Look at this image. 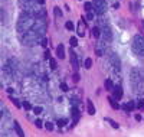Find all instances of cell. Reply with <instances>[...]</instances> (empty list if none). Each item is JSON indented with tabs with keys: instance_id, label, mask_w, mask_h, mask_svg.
Instances as JSON below:
<instances>
[{
	"instance_id": "obj_1",
	"label": "cell",
	"mask_w": 144,
	"mask_h": 137,
	"mask_svg": "<svg viewBox=\"0 0 144 137\" xmlns=\"http://www.w3.org/2000/svg\"><path fill=\"white\" fill-rule=\"evenodd\" d=\"M133 50H134L135 55L144 56V38H143V36H140V35H135V36H134V41H133Z\"/></svg>"
},
{
	"instance_id": "obj_2",
	"label": "cell",
	"mask_w": 144,
	"mask_h": 137,
	"mask_svg": "<svg viewBox=\"0 0 144 137\" xmlns=\"http://www.w3.org/2000/svg\"><path fill=\"white\" fill-rule=\"evenodd\" d=\"M92 6H94V12L97 14H104L107 12V3L104 0H94Z\"/></svg>"
},
{
	"instance_id": "obj_3",
	"label": "cell",
	"mask_w": 144,
	"mask_h": 137,
	"mask_svg": "<svg viewBox=\"0 0 144 137\" xmlns=\"http://www.w3.org/2000/svg\"><path fill=\"white\" fill-rule=\"evenodd\" d=\"M130 78H131V82H133V85H135V84H141V75H140V72H138V69H131V74H130Z\"/></svg>"
},
{
	"instance_id": "obj_4",
	"label": "cell",
	"mask_w": 144,
	"mask_h": 137,
	"mask_svg": "<svg viewBox=\"0 0 144 137\" xmlns=\"http://www.w3.org/2000/svg\"><path fill=\"white\" fill-rule=\"evenodd\" d=\"M102 35L107 41H112V30L108 25H104V29H102Z\"/></svg>"
},
{
	"instance_id": "obj_5",
	"label": "cell",
	"mask_w": 144,
	"mask_h": 137,
	"mask_svg": "<svg viewBox=\"0 0 144 137\" xmlns=\"http://www.w3.org/2000/svg\"><path fill=\"white\" fill-rule=\"evenodd\" d=\"M79 110L78 107H72V120H74V123H72V127H74L76 123H78V120H79Z\"/></svg>"
},
{
	"instance_id": "obj_6",
	"label": "cell",
	"mask_w": 144,
	"mask_h": 137,
	"mask_svg": "<svg viewBox=\"0 0 144 137\" xmlns=\"http://www.w3.org/2000/svg\"><path fill=\"white\" fill-rule=\"evenodd\" d=\"M111 62L114 65V68L117 71H120V66H121V62H120V58L115 55V54H111Z\"/></svg>"
},
{
	"instance_id": "obj_7",
	"label": "cell",
	"mask_w": 144,
	"mask_h": 137,
	"mask_svg": "<svg viewBox=\"0 0 144 137\" xmlns=\"http://www.w3.org/2000/svg\"><path fill=\"white\" fill-rule=\"evenodd\" d=\"M13 127H14V131H16V134H17V136H19V137H25V133H23V130H22L20 124L17 123V121H13Z\"/></svg>"
},
{
	"instance_id": "obj_8",
	"label": "cell",
	"mask_w": 144,
	"mask_h": 137,
	"mask_svg": "<svg viewBox=\"0 0 144 137\" xmlns=\"http://www.w3.org/2000/svg\"><path fill=\"white\" fill-rule=\"evenodd\" d=\"M56 55L59 59H65V46L63 45H58L56 48Z\"/></svg>"
},
{
	"instance_id": "obj_9",
	"label": "cell",
	"mask_w": 144,
	"mask_h": 137,
	"mask_svg": "<svg viewBox=\"0 0 144 137\" xmlns=\"http://www.w3.org/2000/svg\"><path fill=\"white\" fill-rule=\"evenodd\" d=\"M125 111H133L135 107H137V104H135V102H133V101H130V102H125V104H122L121 105Z\"/></svg>"
},
{
	"instance_id": "obj_10",
	"label": "cell",
	"mask_w": 144,
	"mask_h": 137,
	"mask_svg": "<svg viewBox=\"0 0 144 137\" xmlns=\"http://www.w3.org/2000/svg\"><path fill=\"white\" fill-rule=\"evenodd\" d=\"M112 94H114V97H115V100H120L121 97H122V90H121V87H114V90H112Z\"/></svg>"
},
{
	"instance_id": "obj_11",
	"label": "cell",
	"mask_w": 144,
	"mask_h": 137,
	"mask_svg": "<svg viewBox=\"0 0 144 137\" xmlns=\"http://www.w3.org/2000/svg\"><path fill=\"white\" fill-rule=\"evenodd\" d=\"M86 104H88V114H89V115H94V114H95V107H94V104H92V101L88 100Z\"/></svg>"
},
{
	"instance_id": "obj_12",
	"label": "cell",
	"mask_w": 144,
	"mask_h": 137,
	"mask_svg": "<svg viewBox=\"0 0 144 137\" xmlns=\"http://www.w3.org/2000/svg\"><path fill=\"white\" fill-rule=\"evenodd\" d=\"M108 102H110V104H111V107H112L114 110H118V108L121 107V105L118 104V102H117V101H115V100H114L112 97H108Z\"/></svg>"
},
{
	"instance_id": "obj_13",
	"label": "cell",
	"mask_w": 144,
	"mask_h": 137,
	"mask_svg": "<svg viewBox=\"0 0 144 137\" xmlns=\"http://www.w3.org/2000/svg\"><path fill=\"white\" fill-rule=\"evenodd\" d=\"M105 90H107V91H112V90H114L112 79H107V81H105Z\"/></svg>"
},
{
	"instance_id": "obj_14",
	"label": "cell",
	"mask_w": 144,
	"mask_h": 137,
	"mask_svg": "<svg viewBox=\"0 0 144 137\" xmlns=\"http://www.w3.org/2000/svg\"><path fill=\"white\" fill-rule=\"evenodd\" d=\"M101 35H102V32L99 30V27H97V26H95V27H92V36H94L95 39H98Z\"/></svg>"
},
{
	"instance_id": "obj_15",
	"label": "cell",
	"mask_w": 144,
	"mask_h": 137,
	"mask_svg": "<svg viewBox=\"0 0 144 137\" xmlns=\"http://www.w3.org/2000/svg\"><path fill=\"white\" fill-rule=\"evenodd\" d=\"M105 121H107L108 124H110V126H111L112 128H118V127H120V124H118L117 121H114V120H111V118H108V117L105 118Z\"/></svg>"
},
{
	"instance_id": "obj_16",
	"label": "cell",
	"mask_w": 144,
	"mask_h": 137,
	"mask_svg": "<svg viewBox=\"0 0 144 137\" xmlns=\"http://www.w3.org/2000/svg\"><path fill=\"white\" fill-rule=\"evenodd\" d=\"M91 66H92V59L91 58H86L85 59V68H86V69H91Z\"/></svg>"
},
{
	"instance_id": "obj_17",
	"label": "cell",
	"mask_w": 144,
	"mask_h": 137,
	"mask_svg": "<svg viewBox=\"0 0 144 137\" xmlns=\"http://www.w3.org/2000/svg\"><path fill=\"white\" fill-rule=\"evenodd\" d=\"M71 61H72V65H74V69H78V61H76V58H75V55L72 54V58H71Z\"/></svg>"
},
{
	"instance_id": "obj_18",
	"label": "cell",
	"mask_w": 144,
	"mask_h": 137,
	"mask_svg": "<svg viewBox=\"0 0 144 137\" xmlns=\"http://www.w3.org/2000/svg\"><path fill=\"white\" fill-rule=\"evenodd\" d=\"M84 7H85V10H86V12H91V10L94 9V6H92V3H91V2H86V3L84 5Z\"/></svg>"
},
{
	"instance_id": "obj_19",
	"label": "cell",
	"mask_w": 144,
	"mask_h": 137,
	"mask_svg": "<svg viewBox=\"0 0 144 137\" xmlns=\"http://www.w3.org/2000/svg\"><path fill=\"white\" fill-rule=\"evenodd\" d=\"M69 43H71V46H78V41H76V38H75V36H72V38L69 39Z\"/></svg>"
},
{
	"instance_id": "obj_20",
	"label": "cell",
	"mask_w": 144,
	"mask_h": 137,
	"mask_svg": "<svg viewBox=\"0 0 144 137\" xmlns=\"http://www.w3.org/2000/svg\"><path fill=\"white\" fill-rule=\"evenodd\" d=\"M65 27H66L68 30H74V27H75V26H74V23H72V22L69 20V22H66V23H65Z\"/></svg>"
},
{
	"instance_id": "obj_21",
	"label": "cell",
	"mask_w": 144,
	"mask_h": 137,
	"mask_svg": "<svg viewBox=\"0 0 144 137\" xmlns=\"http://www.w3.org/2000/svg\"><path fill=\"white\" fill-rule=\"evenodd\" d=\"M49 62H50V68H52V69H56V61H55V58H50Z\"/></svg>"
},
{
	"instance_id": "obj_22",
	"label": "cell",
	"mask_w": 144,
	"mask_h": 137,
	"mask_svg": "<svg viewBox=\"0 0 144 137\" xmlns=\"http://www.w3.org/2000/svg\"><path fill=\"white\" fill-rule=\"evenodd\" d=\"M53 12H55V14L58 16V18H61V16H62V10H61V9H59L58 6H56L55 9H53Z\"/></svg>"
},
{
	"instance_id": "obj_23",
	"label": "cell",
	"mask_w": 144,
	"mask_h": 137,
	"mask_svg": "<svg viewBox=\"0 0 144 137\" xmlns=\"http://www.w3.org/2000/svg\"><path fill=\"white\" fill-rule=\"evenodd\" d=\"M66 123H68V120H63V118L62 120H58V127H63Z\"/></svg>"
},
{
	"instance_id": "obj_24",
	"label": "cell",
	"mask_w": 144,
	"mask_h": 137,
	"mask_svg": "<svg viewBox=\"0 0 144 137\" xmlns=\"http://www.w3.org/2000/svg\"><path fill=\"white\" fill-rule=\"evenodd\" d=\"M45 128H46L48 131H52V130H53V124H52V123H45Z\"/></svg>"
},
{
	"instance_id": "obj_25",
	"label": "cell",
	"mask_w": 144,
	"mask_h": 137,
	"mask_svg": "<svg viewBox=\"0 0 144 137\" xmlns=\"http://www.w3.org/2000/svg\"><path fill=\"white\" fill-rule=\"evenodd\" d=\"M137 107H138V108H143V110H144V98L138 100V102H137Z\"/></svg>"
},
{
	"instance_id": "obj_26",
	"label": "cell",
	"mask_w": 144,
	"mask_h": 137,
	"mask_svg": "<svg viewBox=\"0 0 144 137\" xmlns=\"http://www.w3.org/2000/svg\"><path fill=\"white\" fill-rule=\"evenodd\" d=\"M35 124L38 126L39 128H42V127H43V123H42V120H39V118H36V120H35Z\"/></svg>"
},
{
	"instance_id": "obj_27",
	"label": "cell",
	"mask_w": 144,
	"mask_h": 137,
	"mask_svg": "<svg viewBox=\"0 0 144 137\" xmlns=\"http://www.w3.org/2000/svg\"><path fill=\"white\" fill-rule=\"evenodd\" d=\"M12 102H13V104H14V105L17 107V108H20V107H22V104H20V102H19V101H17L16 98H12Z\"/></svg>"
},
{
	"instance_id": "obj_28",
	"label": "cell",
	"mask_w": 144,
	"mask_h": 137,
	"mask_svg": "<svg viewBox=\"0 0 144 137\" xmlns=\"http://www.w3.org/2000/svg\"><path fill=\"white\" fill-rule=\"evenodd\" d=\"M33 111H35V114H40L43 110H42V107H33Z\"/></svg>"
},
{
	"instance_id": "obj_29",
	"label": "cell",
	"mask_w": 144,
	"mask_h": 137,
	"mask_svg": "<svg viewBox=\"0 0 144 137\" xmlns=\"http://www.w3.org/2000/svg\"><path fill=\"white\" fill-rule=\"evenodd\" d=\"M61 90H62V91H65V92H66V91H68V90H69V88H68V85H66V84H65V82H62V84H61Z\"/></svg>"
},
{
	"instance_id": "obj_30",
	"label": "cell",
	"mask_w": 144,
	"mask_h": 137,
	"mask_svg": "<svg viewBox=\"0 0 144 137\" xmlns=\"http://www.w3.org/2000/svg\"><path fill=\"white\" fill-rule=\"evenodd\" d=\"M40 43H42V46H43V48H46V46H48V39H46V38H42Z\"/></svg>"
},
{
	"instance_id": "obj_31",
	"label": "cell",
	"mask_w": 144,
	"mask_h": 137,
	"mask_svg": "<svg viewBox=\"0 0 144 137\" xmlns=\"http://www.w3.org/2000/svg\"><path fill=\"white\" fill-rule=\"evenodd\" d=\"M23 107H25L26 110H30V108H32V105H30V102H27V101H25V102H23Z\"/></svg>"
},
{
	"instance_id": "obj_32",
	"label": "cell",
	"mask_w": 144,
	"mask_h": 137,
	"mask_svg": "<svg viewBox=\"0 0 144 137\" xmlns=\"http://www.w3.org/2000/svg\"><path fill=\"white\" fill-rule=\"evenodd\" d=\"M45 59H50V54H49V49L45 50Z\"/></svg>"
},
{
	"instance_id": "obj_33",
	"label": "cell",
	"mask_w": 144,
	"mask_h": 137,
	"mask_svg": "<svg viewBox=\"0 0 144 137\" xmlns=\"http://www.w3.org/2000/svg\"><path fill=\"white\" fill-rule=\"evenodd\" d=\"M72 79H74V82H78V81H79V75H78V74H74Z\"/></svg>"
},
{
	"instance_id": "obj_34",
	"label": "cell",
	"mask_w": 144,
	"mask_h": 137,
	"mask_svg": "<svg viewBox=\"0 0 144 137\" xmlns=\"http://www.w3.org/2000/svg\"><path fill=\"white\" fill-rule=\"evenodd\" d=\"M88 19H89V20H92V19H94V13L88 12Z\"/></svg>"
},
{
	"instance_id": "obj_35",
	"label": "cell",
	"mask_w": 144,
	"mask_h": 137,
	"mask_svg": "<svg viewBox=\"0 0 144 137\" xmlns=\"http://www.w3.org/2000/svg\"><path fill=\"white\" fill-rule=\"evenodd\" d=\"M7 94L12 95V94H13V88H7Z\"/></svg>"
},
{
	"instance_id": "obj_36",
	"label": "cell",
	"mask_w": 144,
	"mask_h": 137,
	"mask_svg": "<svg viewBox=\"0 0 144 137\" xmlns=\"http://www.w3.org/2000/svg\"><path fill=\"white\" fill-rule=\"evenodd\" d=\"M135 120H137V121H140V120H141V115H140V114H137V115H135Z\"/></svg>"
},
{
	"instance_id": "obj_37",
	"label": "cell",
	"mask_w": 144,
	"mask_h": 137,
	"mask_svg": "<svg viewBox=\"0 0 144 137\" xmlns=\"http://www.w3.org/2000/svg\"><path fill=\"white\" fill-rule=\"evenodd\" d=\"M36 2H38L39 5H43V3H45V0H36Z\"/></svg>"
}]
</instances>
